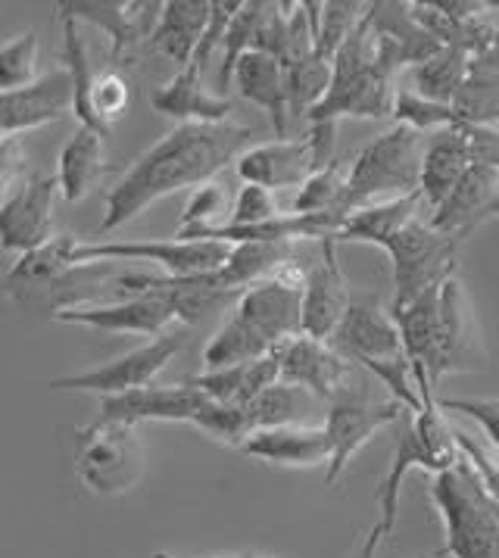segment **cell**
Here are the masks:
<instances>
[{
	"label": "cell",
	"mask_w": 499,
	"mask_h": 558,
	"mask_svg": "<svg viewBox=\"0 0 499 558\" xmlns=\"http://www.w3.org/2000/svg\"><path fill=\"white\" fill-rule=\"evenodd\" d=\"M184 350V331H169L154 340H147L144 347H137L125 356L113 359L100 368L82 372V375H66V378L50 380V390H75V393H97L104 397H119L129 390L150 387L157 375Z\"/></svg>",
	"instance_id": "30bf717a"
},
{
	"label": "cell",
	"mask_w": 499,
	"mask_h": 558,
	"mask_svg": "<svg viewBox=\"0 0 499 558\" xmlns=\"http://www.w3.org/2000/svg\"><path fill=\"white\" fill-rule=\"evenodd\" d=\"M278 380H281V362H278V353H269V356L253 359V362H244V365L194 375V378H187V384L197 387L206 400L249 405L263 390L275 387Z\"/></svg>",
	"instance_id": "f546056e"
},
{
	"label": "cell",
	"mask_w": 499,
	"mask_h": 558,
	"mask_svg": "<svg viewBox=\"0 0 499 558\" xmlns=\"http://www.w3.org/2000/svg\"><path fill=\"white\" fill-rule=\"evenodd\" d=\"M331 60L313 53L309 60L296 63V66L284 69V85H288V107L291 116H303L309 119V112L316 110L318 104L328 97L331 90Z\"/></svg>",
	"instance_id": "f35d334b"
},
{
	"label": "cell",
	"mask_w": 499,
	"mask_h": 558,
	"mask_svg": "<svg viewBox=\"0 0 499 558\" xmlns=\"http://www.w3.org/2000/svg\"><path fill=\"white\" fill-rule=\"evenodd\" d=\"M462 238L434 231L428 216H418L397 231L381 250L393 263V303L390 313H403L418 296L440 288L447 278H453L459 266Z\"/></svg>",
	"instance_id": "5b68a950"
},
{
	"label": "cell",
	"mask_w": 499,
	"mask_h": 558,
	"mask_svg": "<svg viewBox=\"0 0 499 558\" xmlns=\"http://www.w3.org/2000/svg\"><path fill=\"white\" fill-rule=\"evenodd\" d=\"M249 459L269 462V465H284V469H316L328 465L331 459V444L321 425H288L253 430L244 444Z\"/></svg>",
	"instance_id": "d4e9b609"
},
{
	"label": "cell",
	"mask_w": 499,
	"mask_h": 558,
	"mask_svg": "<svg viewBox=\"0 0 499 558\" xmlns=\"http://www.w3.org/2000/svg\"><path fill=\"white\" fill-rule=\"evenodd\" d=\"M266 10H269L266 0H247V3H241L238 16L228 25V35L226 41H222V63H219V75H216L219 97H226V90L231 88L234 69L241 63V57L256 47V32H259V23H263Z\"/></svg>",
	"instance_id": "74e56055"
},
{
	"label": "cell",
	"mask_w": 499,
	"mask_h": 558,
	"mask_svg": "<svg viewBox=\"0 0 499 558\" xmlns=\"http://www.w3.org/2000/svg\"><path fill=\"white\" fill-rule=\"evenodd\" d=\"M497 216L499 172L484 162H472V169L455 184L453 194L428 216V222L440 234H453V238L468 241L480 225L497 219Z\"/></svg>",
	"instance_id": "44dd1931"
},
{
	"label": "cell",
	"mask_w": 499,
	"mask_h": 558,
	"mask_svg": "<svg viewBox=\"0 0 499 558\" xmlns=\"http://www.w3.org/2000/svg\"><path fill=\"white\" fill-rule=\"evenodd\" d=\"M60 13L72 16L75 23L97 25L110 38V57L122 60V53L135 50L141 41H150L159 23L162 3H132V0H69L57 3Z\"/></svg>",
	"instance_id": "ffe728a7"
},
{
	"label": "cell",
	"mask_w": 499,
	"mask_h": 558,
	"mask_svg": "<svg viewBox=\"0 0 499 558\" xmlns=\"http://www.w3.org/2000/svg\"><path fill=\"white\" fill-rule=\"evenodd\" d=\"M75 246H78L75 234H57L50 244L20 256L13 263V268L7 271V278H3L7 293L10 296H25L35 288H47L53 281H63L69 271H75V263H72Z\"/></svg>",
	"instance_id": "1f68e13d"
},
{
	"label": "cell",
	"mask_w": 499,
	"mask_h": 558,
	"mask_svg": "<svg viewBox=\"0 0 499 558\" xmlns=\"http://www.w3.org/2000/svg\"><path fill=\"white\" fill-rule=\"evenodd\" d=\"M284 263H291V244H234L222 266V281L241 296L256 281L272 278Z\"/></svg>",
	"instance_id": "e575fe53"
},
{
	"label": "cell",
	"mask_w": 499,
	"mask_h": 558,
	"mask_svg": "<svg viewBox=\"0 0 499 558\" xmlns=\"http://www.w3.org/2000/svg\"><path fill=\"white\" fill-rule=\"evenodd\" d=\"M346 172H350V169H343L338 159H334L331 166L313 172V175L306 179V184L294 194L291 213H294V216H318V213H341V216H346L341 209L343 187H346Z\"/></svg>",
	"instance_id": "ab89813d"
},
{
	"label": "cell",
	"mask_w": 499,
	"mask_h": 558,
	"mask_svg": "<svg viewBox=\"0 0 499 558\" xmlns=\"http://www.w3.org/2000/svg\"><path fill=\"white\" fill-rule=\"evenodd\" d=\"M475 69H490V72H499V35L497 41H494V47L484 53V57H477L475 63H472Z\"/></svg>",
	"instance_id": "db71d44e"
},
{
	"label": "cell",
	"mask_w": 499,
	"mask_h": 558,
	"mask_svg": "<svg viewBox=\"0 0 499 558\" xmlns=\"http://www.w3.org/2000/svg\"><path fill=\"white\" fill-rule=\"evenodd\" d=\"M281 380L303 387L316 400H338L341 393L353 390V362L328 340L300 335L278 350Z\"/></svg>",
	"instance_id": "5bb4252c"
},
{
	"label": "cell",
	"mask_w": 499,
	"mask_h": 558,
	"mask_svg": "<svg viewBox=\"0 0 499 558\" xmlns=\"http://www.w3.org/2000/svg\"><path fill=\"white\" fill-rule=\"evenodd\" d=\"M443 412H459L465 418H472L477 427H484L487 440L499 452V397L494 400H475V397H455V400H437Z\"/></svg>",
	"instance_id": "681fc988"
},
{
	"label": "cell",
	"mask_w": 499,
	"mask_h": 558,
	"mask_svg": "<svg viewBox=\"0 0 499 558\" xmlns=\"http://www.w3.org/2000/svg\"><path fill=\"white\" fill-rule=\"evenodd\" d=\"M231 246L219 241H78L72 263L100 266V263H150L162 268V275H209L226 266Z\"/></svg>",
	"instance_id": "8992f818"
},
{
	"label": "cell",
	"mask_w": 499,
	"mask_h": 558,
	"mask_svg": "<svg viewBox=\"0 0 499 558\" xmlns=\"http://www.w3.org/2000/svg\"><path fill=\"white\" fill-rule=\"evenodd\" d=\"M119 296H159L172 306L182 325H197L206 313L219 310L226 300L238 296L222 281V268L209 275H150V271H125L113 278Z\"/></svg>",
	"instance_id": "8fae6325"
},
{
	"label": "cell",
	"mask_w": 499,
	"mask_h": 558,
	"mask_svg": "<svg viewBox=\"0 0 499 558\" xmlns=\"http://www.w3.org/2000/svg\"><path fill=\"white\" fill-rule=\"evenodd\" d=\"M437 328H440V378L484 372V343L475 306L462 278L453 275L437 293Z\"/></svg>",
	"instance_id": "7c38bea8"
},
{
	"label": "cell",
	"mask_w": 499,
	"mask_h": 558,
	"mask_svg": "<svg viewBox=\"0 0 499 558\" xmlns=\"http://www.w3.org/2000/svg\"><path fill=\"white\" fill-rule=\"evenodd\" d=\"M425 144H428V137L415 129H406V125H393L385 134L372 137L346 172L341 203L343 213L350 216V213L375 206V203L418 194Z\"/></svg>",
	"instance_id": "7a4b0ae2"
},
{
	"label": "cell",
	"mask_w": 499,
	"mask_h": 558,
	"mask_svg": "<svg viewBox=\"0 0 499 558\" xmlns=\"http://www.w3.org/2000/svg\"><path fill=\"white\" fill-rule=\"evenodd\" d=\"M150 107L182 125H222L234 112L228 97L204 88V72L197 66L179 69L166 85L150 94Z\"/></svg>",
	"instance_id": "cb8c5ba5"
},
{
	"label": "cell",
	"mask_w": 499,
	"mask_h": 558,
	"mask_svg": "<svg viewBox=\"0 0 499 558\" xmlns=\"http://www.w3.org/2000/svg\"><path fill=\"white\" fill-rule=\"evenodd\" d=\"M129 100H132V88H129V82H125L115 69H107V72H100V75H94L92 116L97 132H113V122L122 112L129 110Z\"/></svg>",
	"instance_id": "bcb514c9"
},
{
	"label": "cell",
	"mask_w": 499,
	"mask_h": 558,
	"mask_svg": "<svg viewBox=\"0 0 499 558\" xmlns=\"http://www.w3.org/2000/svg\"><path fill=\"white\" fill-rule=\"evenodd\" d=\"M472 137L475 162H484L499 172V129H465Z\"/></svg>",
	"instance_id": "816d5d0a"
},
{
	"label": "cell",
	"mask_w": 499,
	"mask_h": 558,
	"mask_svg": "<svg viewBox=\"0 0 499 558\" xmlns=\"http://www.w3.org/2000/svg\"><path fill=\"white\" fill-rule=\"evenodd\" d=\"M212 0H166L159 10V23L150 35V47L169 57L179 69L191 66L206 25H209Z\"/></svg>",
	"instance_id": "83f0119b"
},
{
	"label": "cell",
	"mask_w": 499,
	"mask_h": 558,
	"mask_svg": "<svg viewBox=\"0 0 499 558\" xmlns=\"http://www.w3.org/2000/svg\"><path fill=\"white\" fill-rule=\"evenodd\" d=\"M472 162H475V154H472V137L465 132V125L428 137L425 157H422V184H418L428 216L453 194V187L472 169Z\"/></svg>",
	"instance_id": "484cf974"
},
{
	"label": "cell",
	"mask_w": 499,
	"mask_h": 558,
	"mask_svg": "<svg viewBox=\"0 0 499 558\" xmlns=\"http://www.w3.org/2000/svg\"><path fill=\"white\" fill-rule=\"evenodd\" d=\"M231 219V209H228V194L216 184L209 181L204 187H197L191 194V201L184 206L182 222H179V231L175 238L179 241H194L197 234L204 231H212V228H222Z\"/></svg>",
	"instance_id": "60d3db41"
},
{
	"label": "cell",
	"mask_w": 499,
	"mask_h": 558,
	"mask_svg": "<svg viewBox=\"0 0 499 558\" xmlns=\"http://www.w3.org/2000/svg\"><path fill=\"white\" fill-rule=\"evenodd\" d=\"M418 558H440V553H437V556H418Z\"/></svg>",
	"instance_id": "9f6ffc18"
},
{
	"label": "cell",
	"mask_w": 499,
	"mask_h": 558,
	"mask_svg": "<svg viewBox=\"0 0 499 558\" xmlns=\"http://www.w3.org/2000/svg\"><path fill=\"white\" fill-rule=\"evenodd\" d=\"M459 465V444H455V430L447 425V412L437 405V400H428L422 405V412L412 415V425L406 434L397 440L390 469L385 481L378 484V527L385 539L393 534L397 512H400V490L403 481L412 471H428V474H443Z\"/></svg>",
	"instance_id": "277c9868"
},
{
	"label": "cell",
	"mask_w": 499,
	"mask_h": 558,
	"mask_svg": "<svg viewBox=\"0 0 499 558\" xmlns=\"http://www.w3.org/2000/svg\"><path fill=\"white\" fill-rule=\"evenodd\" d=\"M406 415V405H400L397 400L375 402L365 397L363 390H346L338 400L328 402L325 412V434L331 444V459H328V471H325V484L334 487L343 477L346 465L353 462V456L393 422H400Z\"/></svg>",
	"instance_id": "9c48e42d"
},
{
	"label": "cell",
	"mask_w": 499,
	"mask_h": 558,
	"mask_svg": "<svg viewBox=\"0 0 499 558\" xmlns=\"http://www.w3.org/2000/svg\"><path fill=\"white\" fill-rule=\"evenodd\" d=\"M154 558H169V556H162V553H159V556H154Z\"/></svg>",
	"instance_id": "6f0895ef"
},
{
	"label": "cell",
	"mask_w": 499,
	"mask_h": 558,
	"mask_svg": "<svg viewBox=\"0 0 499 558\" xmlns=\"http://www.w3.org/2000/svg\"><path fill=\"white\" fill-rule=\"evenodd\" d=\"M331 343L353 362H378V359L406 356L403 335L390 310H385L375 296H353L350 310L343 315L338 335Z\"/></svg>",
	"instance_id": "d6986e66"
},
{
	"label": "cell",
	"mask_w": 499,
	"mask_h": 558,
	"mask_svg": "<svg viewBox=\"0 0 499 558\" xmlns=\"http://www.w3.org/2000/svg\"><path fill=\"white\" fill-rule=\"evenodd\" d=\"M418 216H428L422 194H409V197H400V201L365 206V209H356V213H350L343 219L341 231L334 234V244L356 241V244L385 246L397 231H403Z\"/></svg>",
	"instance_id": "4dcf8cb0"
},
{
	"label": "cell",
	"mask_w": 499,
	"mask_h": 558,
	"mask_svg": "<svg viewBox=\"0 0 499 558\" xmlns=\"http://www.w3.org/2000/svg\"><path fill=\"white\" fill-rule=\"evenodd\" d=\"M191 425L197 427L200 434H206V437H212L216 444H226V447L238 449L244 447L247 437L253 434L247 405H231V402L216 400H206Z\"/></svg>",
	"instance_id": "b9f144b4"
},
{
	"label": "cell",
	"mask_w": 499,
	"mask_h": 558,
	"mask_svg": "<svg viewBox=\"0 0 499 558\" xmlns=\"http://www.w3.org/2000/svg\"><path fill=\"white\" fill-rule=\"evenodd\" d=\"M393 78H387L378 66L346 75V78H334L331 75V90L328 97L318 104L316 110L309 112V122H334L343 116L353 119H393Z\"/></svg>",
	"instance_id": "603a6c76"
},
{
	"label": "cell",
	"mask_w": 499,
	"mask_h": 558,
	"mask_svg": "<svg viewBox=\"0 0 499 558\" xmlns=\"http://www.w3.org/2000/svg\"><path fill=\"white\" fill-rule=\"evenodd\" d=\"M431 502L443 518L450 558H499V502L468 462L431 481Z\"/></svg>",
	"instance_id": "3957f363"
},
{
	"label": "cell",
	"mask_w": 499,
	"mask_h": 558,
	"mask_svg": "<svg viewBox=\"0 0 499 558\" xmlns=\"http://www.w3.org/2000/svg\"><path fill=\"white\" fill-rule=\"evenodd\" d=\"M306 275L309 271L291 259L278 268L272 278L256 281L253 288H247L234 303V315L263 337L269 343V350H278L281 343L303 335V284H306Z\"/></svg>",
	"instance_id": "ba28073f"
},
{
	"label": "cell",
	"mask_w": 499,
	"mask_h": 558,
	"mask_svg": "<svg viewBox=\"0 0 499 558\" xmlns=\"http://www.w3.org/2000/svg\"><path fill=\"white\" fill-rule=\"evenodd\" d=\"M25 150L20 144V137H10V141H0V203L7 201L16 187L13 181L20 179V169H23Z\"/></svg>",
	"instance_id": "f907efd6"
},
{
	"label": "cell",
	"mask_w": 499,
	"mask_h": 558,
	"mask_svg": "<svg viewBox=\"0 0 499 558\" xmlns=\"http://www.w3.org/2000/svg\"><path fill=\"white\" fill-rule=\"evenodd\" d=\"M234 88L241 90L244 100L266 110L278 141H288V122H291L288 85H284V66L275 57L259 50L244 53L234 69Z\"/></svg>",
	"instance_id": "4316f807"
},
{
	"label": "cell",
	"mask_w": 499,
	"mask_h": 558,
	"mask_svg": "<svg viewBox=\"0 0 499 558\" xmlns=\"http://www.w3.org/2000/svg\"><path fill=\"white\" fill-rule=\"evenodd\" d=\"M412 75V90L428 97L434 104H450L453 107L455 94L462 90L465 78L472 75V57L459 47H440L425 63L409 69Z\"/></svg>",
	"instance_id": "d6a6232c"
},
{
	"label": "cell",
	"mask_w": 499,
	"mask_h": 558,
	"mask_svg": "<svg viewBox=\"0 0 499 558\" xmlns=\"http://www.w3.org/2000/svg\"><path fill=\"white\" fill-rule=\"evenodd\" d=\"M216 558H278V556H263V553H238V556H216Z\"/></svg>",
	"instance_id": "11a10c76"
},
{
	"label": "cell",
	"mask_w": 499,
	"mask_h": 558,
	"mask_svg": "<svg viewBox=\"0 0 499 558\" xmlns=\"http://www.w3.org/2000/svg\"><path fill=\"white\" fill-rule=\"evenodd\" d=\"M104 137L107 134L92 132V129H78L69 137L60 150V162H57V184L66 203L85 201L100 179L107 172H113V166L107 162V150H104Z\"/></svg>",
	"instance_id": "f1b7e54d"
},
{
	"label": "cell",
	"mask_w": 499,
	"mask_h": 558,
	"mask_svg": "<svg viewBox=\"0 0 499 558\" xmlns=\"http://www.w3.org/2000/svg\"><path fill=\"white\" fill-rule=\"evenodd\" d=\"M269 353H275V350H269V343L231 313L222 322V328L212 335V340L206 343L204 368L206 372L231 368V365H244V362L269 356Z\"/></svg>",
	"instance_id": "d590c367"
},
{
	"label": "cell",
	"mask_w": 499,
	"mask_h": 558,
	"mask_svg": "<svg viewBox=\"0 0 499 558\" xmlns=\"http://www.w3.org/2000/svg\"><path fill=\"white\" fill-rule=\"evenodd\" d=\"M278 216H284V213H281V206L275 201L272 191H266V187H259V184H244V187L238 191V197H234L228 225L247 228V225H263L269 222V219H278Z\"/></svg>",
	"instance_id": "7dc6e473"
},
{
	"label": "cell",
	"mask_w": 499,
	"mask_h": 558,
	"mask_svg": "<svg viewBox=\"0 0 499 558\" xmlns=\"http://www.w3.org/2000/svg\"><path fill=\"white\" fill-rule=\"evenodd\" d=\"M75 88L66 66L41 75L35 85L20 90H0V141L35 132L72 112Z\"/></svg>",
	"instance_id": "e0dca14e"
},
{
	"label": "cell",
	"mask_w": 499,
	"mask_h": 558,
	"mask_svg": "<svg viewBox=\"0 0 499 558\" xmlns=\"http://www.w3.org/2000/svg\"><path fill=\"white\" fill-rule=\"evenodd\" d=\"M393 119L397 125H406L415 132H447V129H459V116L450 104H434L428 97L415 94L412 88L397 90L393 97Z\"/></svg>",
	"instance_id": "7bdbcfd3"
},
{
	"label": "cell",
	"mask_w": 499,
	"mask_h": 558,
	"mask_svg": "<svg viewBox=\"0 0 499 558\" xmlns=\"http://www.w3.org/2000/svg\"><path fill=\"white\" fill-rule=\"evenodd\" d=\"M368 3H353V0H331L321 3V16H318L316 32V53L325 60H334V53L341 50V45L350 38V32L360 25L365 16Z\"/></svg>",
	"instance_id": "f6af8a7d"
},
{
	"label": "cell",
	"mask_w": 499,
	"mask_h": 558,
	"mask_svg": "<svg viewBox=\"0 0 499 558\" xmlns=\"http://www.w3.org/2000/svg\"><path fill=\"white\" fill-rule=\"evenodd\" d=\"M60 184L53 175H32L0 203V250L32 253L50 244L53 234V201Z\"/></svg>",
	"instance_id": "4fadbf2b"
},
{
	"label": "cell",
	"mask_w": 499,
	"mask_h": 558,
	"mask_svg": "<svg viewBox=\"0 0 499 558\" xmlns=\"http://www.w3.org/2000/svg\"><path fill=\"white\" fill-rule=\"evenodd\" d=\"M453 110L465 129H499V72L475 69L455 94Z\"/></svg>",
	"instance_id": "8d00e7d4"
},
{
	"label": "cell",
	"mask_w": 499,
	"mask_h": 558,
	"mask_svg": "<svg viewBox=\"0 0 499 558\" xmlns=\"http://www.w3.org/2000/svg\"><path fill=\"white\" fill-rule=\"evenodd\" d=\"M253 129L247 125H179L122 172L107 191L104 201V219L97 225V234L119 231L135 222L144 209L154 203L179 194L184 187H204L216 179L222 169L249 150Z\"/></svg>",
	"instance_id": "6da1fadb"
},
{
	"label": "cell",
	"mask_w": 499,
	"mask_h": 558,
	"mask_svg": "<svg viewBox=\"0 0 499 558\" xmlns=\"http://www.w3.org/2000/svg\"><path fill=\"white\" fill-rule=\"evenodd\" d=\"M206 397L184 384H150L119 397H104L94 425H144V422H184L191 425Z\"/></svg>",
	"instance_id": "2e32d148"
},
{
	"label": "cell",
	"mask_w": 499,
	"mask_h": 558,
	"mask_svg": "<svg viewBox=\"0 0 499 558\" xmlns=\"http://www.w3.org/2000/svg\"><path fill=\"white\" fill-rule=\"evenodd\" d=\"M63 325H85L107 335H169L179 322L172 306L159 296H119L113 303H63L53 310Z\"/></svg>",
	"instance_id": "9a60e30c"
},
{
	"label": "cell",
	"mask_w": 499,
	"mask_h": 558,
	"mask_svg": "<svg viewBox=\"0 0 499 558\" xmlns=\"http://www.w3.org/2000/svg\"><path fill=\"white\" fill-rule=\"evenodd\" d=\"M316 397L306 393L303 387H294V384L278 380L275 387L263 390V393L247 405L249 425H253V430L306 425V418H309V412L316 409Z\"/></svg>",
	"instance_id": "836d02e7"
},
{
	"label": "cell",
	"mask_w": 499,
	"mask_h": 558,
	"mask_svg": "<svg viewBox=\"0 0 499 558\" xmlns=\"http://www.w3.org/2000/svg\"><path fill=\"white\" fill-rule=\"evenodd\" d=\"M38 32L28 28L0 47V90H20L38 82Z\"/></svg>",
	"instance_id": "ee69618b"
},
{
	"label": "cell",
	"mask_w": 499,
	"mask_h": 558,
	"mask_svg": "<svg viewBox=\"0 0 499 558\" xmlns=\"http://www.w3.org/2000/svg\"><path fill=\"white\" fill-rule=\"evenodd\" d=\"M353 296L356 293L350 291V281L338 266V244L328 238L321 241V263L309 268L303 284V335L331 343Z\"/></svg>",
	"instance_id": "ac0fdd59"
},
{
	"label": "cell",
	"mask_w": 499,
	"mask_h": 558,
	"mask_svg": "<svg viewBox=\"0 0 499 558\" xmlns=\"http://www.w3.org/2000/svg\"><path fill=\"white\" fill-rule=\"evenodd\" d=\"M385 543V534H381V527L375 524L368 534L363 536V543L350 553V558H375V553H378V546Z\"/></svg>",
	"instance_id": "f5cc1de1"
},
{
	"label": "cell",
	"mask_w": 499,
	"mask_h": 558,
	"mask_svg": "<svg viewBox=\"0 0 499 558\" xmlns=\"http://www.w3.org/2000/svg\"><path fill=\"white\" fill-rule=\"evenodd\" d=\"M234 172L244 184H259L266 191H288L294 187L300 191L306 179L318 172L316 157H313V144L303 137L296 141H272V144H256L244 150L238 162H234Z\"/></svg>",
	"instance_id": "7402d4cb"
},
{
	"label": "cell",
	"mask_w": 499,
	"mask_h": 558,
	"mask_svg": "<svg viewBox=\"0 0 499 558\" xmlns=\"http://www.w3.org/2000/svg\"><path fill=\"white\" fill-rule=\"evenodd\" d=\"M238 10H241V0H212L209 25H206L204 38H200V47H197V53H194L191 66H197L200 72L209 66L212 53H216V50H222V41H226V35H228V25H231V20L238 16Z\"/></svg>",
	"instance_id": "c3c4849f"
},
{
	"label": "cell",
	"mask_w": 499,
	"mask_h": 558,
	"mask_svg": "<svg viewBox=\"0 0 499 558\" xmlns=\"http://www.w3.org/2000/svg\"><path fill=\"white\" fill-rule=\"evenodd\" d=\"M144 474V447L132 425H88L78 434V477L97 496L135 490Z\"/></svg>",
	"instance_id": "52a82bcc"
}]
</instances>
